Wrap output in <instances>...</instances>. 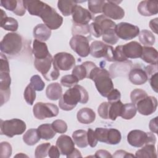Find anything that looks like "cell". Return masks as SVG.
<instances>
[{"mask_svg": "<svg viewBox=\"0 0 158 158\" xmlns=\"http://www.w3.org/2000/svg\"><path fill=\"white\" fill-rule=\"evenodd\" d=\"M52 127L56 133H64L67 130V125L66 122L62 120H56L52 123Z\"/></svg>", "mask_w": 158, "mask_h": 158, "instance_id": "cell-50", "label": "cell"}, {"mask_svg": "<svg viewBox=\"0 0 158 158\" xmlns=\"http://www.w3.org/2000/svg\"><path fill=\"white\" fill-rule=\"evenodd\" d=\"M67 158H73V157H81L82 156L80 153V152L76 148H75V149L68 156H66Z\"/></svg>", "mask_w": 158, "mask_h": 158, "instance_id": "cell-63", "label": "cell"}, {"mask_svg": "<svg viewBox=\"0 0 158 158\" xmlns=\"http://www.w3.org/2000/svg\"><path fill=\"white\" fill-rule=\"evenodd\" d=\"M116 23L106 17L104 15H100L96 17L94 22L89 25V33L96 38H99L107 30L115 29Z\"/></svg>", "mask_w": 158, "mask_h": 158, "instance_id": "cell-9", "label": "cell"}, {"mask_svg": "<svg viewBox=\"0 0 158 158\" xmlns=\"http://www.w3.org/2000/svg\"><path fill=\"white\" fill-rule=\"evenodd\" d=\"M23 40L22 36L16 33H7L0 43L2 53L10 56L18 54L22 49Z\"/></svg>", "mask_w": 158, "mask_h": 158, "instance_id": "cell-5", "label": "cell"}, {"mask_svg": "<svg viewBox=\"0 0 158 158\" xmlns=\"http://www.w3.org/2000/svg\"><path fill=\"white\" fill-rule=\"evenodd\" d=\"M34 116L39 120L56 117L59 114L58 107L52 103L36 102L33 107Z\"/></svg>", "mask_w": 158, "mask_h": 158, "instance_id": "cell-11", "label": "cell"}, {"mask_svg": "<svg viewBox=\"0 0 158 158\" xmlns=\"http://www.w3.org/2000/svg\"><path fill=\"white\" fill-rule=\"evenodd\" d=\"M34 65L48 81L56 80L60 75L59 69L56 65L51 54L44 59H35Z\"/></svg>", "mask_w": 158, "mask_h": 158, "instance_id": "cell-4", "label": "cell"}, {"mask_svg": "<svg viewBox=\"0 0 158 158\" xmlns=\"http://www.w3.org/2000/svg\"><path fill=\"white\" fill-rule=\"evenodd\" d=\"M136 107L133 103H127L123 105L120 117L125 120H130L136 114Z\"/></svg>", "mask_w": 158, "mask_h": 158, "instance_id": "cell-38", "label": "cell"}, {"mask_svg": "<svg viewBox=\"0 0 158 158\" xmlns=\"http://www.w3.org/2000/svg\"><path fill=\"white\" fill-rule=\"evenodd\" d=\"M109 128H96L94 133L98 140L100 142L107 143V133Z\"/></svg>", "mask_w": 158, "mask_h": 158, "instance_id": "cell-52", "label": "cell"}, {"mask_svg": "<svg viewBox=\"0 0 158 158\" xmlns=\"http://www.w3.org/2000/svg\"><path fill=\"white\" fill-rule=\"evenodd\" d=\"M1 6L6 9L13 12L18 16H23L26 12V9L21 0H2Z\"/></svg>", "mask_w": 158, "mask_h": 158, "instance_id": "cell-23", "label": "cell"}, {"mask_svg": "<svg viewBox=\"0 0 158 158\" xmlns=\"http://www.w3.org/2000/svg\"><path fill=\"white\" fill-rule=\"evenodd\" d=\"M127 141L133 147L140 148L147 144H155L156 137L153 133H146L139 130H133L127 135Z\"/></svg>", "mask_w": 158, "mask_h": 158, "instance_id": "cell-7", "label": "cell"}, {"mask_svg": "<svg viewBox=\"0 0 158 158\" xmlns=\"http://www.w3.org/2000/svg\"><path fill=\"white\" fill-rule=\"evenodd\" d=\"M60 152L57 146H51L48 151V156L51 158H58L60 157Z\"/></svg>", "mask_w": 158, "mask_h": 158, "instance_id": "cell-57", "label": "cell"}, {"mask_svg": "<svg viewBox=\"0 0 158 158\" xmlns=\"http://www.w3.org/2000/svg\"><path fill=\"white\" fill-rule=\"evenodd\" d=\"M110 106V103L109 102H102L98 109V112L99 115L104 118V119H109V107Z\"/></svg>", "mask_w": 158, "mask_h": 158, "instance_id": "cell-51", "label": "cell"}, {"mask_svg": "<svg viewBox=\"0 0 158 158\" xmlns=\"http://www.w3.org/2000/svg\"><path fill=\"white\" fill-rule=\"evenodd\" d=\"M51 35V30L43 23L38 24L33 29L34 38L40 41H47Z\"/></svg>", "mask_w": 158, "mask_h": 158, "instance_id": "cell-29", "label": "cell"}, {"mask_svg": "<svg viewBox=\"0 0 158 158\" xmlns=\"http://www.w3.org/2000/svg\"><path fill=\"white\" fill-rule=\"evenodd\" d=\"M0 62V98L1 106H2L10 98L11 78L10 76L9 62L6 56L2 53H1Z\"/></svg>", "mask_w": 158, "mask_h": 158, "instance_id": "cell-3", "label": "cell"}, {"mask_svg": "<svg viewBox=\"0 0 158 158\" xmlns=\"http://www.w3.org/2000/svg\"><path fill=\"white\" fill-rule=\"evenodd\" d=\"M123 105V104L120 101L110 103L109 112V119L112 120H115L117 117L120 116Z\"/></svg>", "mask_w": 158, "mask_h": 158, "instance_id": "cell-39", "label": "cell"}, {"mask_svg": "<svg viewBox=\"0 0 158 158\" xmlns=\"http://www.w3.org/2000/svg\"><path fill=\"white\" fill-rule=\"evenodd\" d=\"M46 94L48 99L52 101H57L62 95V88L60 84L57 82L49 84L46 89Z\"/></svg>", "mask_w": 158, "mask_h": 158, "instance_id": "cell-30", "label": "cell"}, {"mask_svg": "<svg viewBox=\"0 0 158 158\" xmlns=\"http://www.w3.org/2000/svg\"><path fill=\"white\" fill-rule=\"evenodd\" d=\"M115 31L118 38L127 41L138 36L139 28L138 27L130 23L120 22L116 25Z\"/></svg>", "mask_w": 158, "mask_h": 158, "instance_id": "cell-13", "label": "cell"}, {"mask_svg": "<svg viewBox=\"0 0 158 158\" xmlns=\"http://www.w3.org/2000/svg\"><path fill=\"white\" fill-rule=\"evenodd\" d=\"M141 59L145 62L150 64H157L158 52L157 50L151 46L143 47Z\"/></svg>", "mask_w": 158, "mask_h": 158, "instance_id": "cell-28", "label": "cell"}, {"mask_svg": "<svg viewBox=\"0 0 158 158\" xmlns=\"http://www.w3.org/2000/svg\"><path fill=\"white\" fill-rule=\"evenodd\" d=\"M38 17H40L44 25L51 30L59 28L63 23V17L60 16L54 8L46 3L44 4V6L40 12Z\"/></svg>", "mask_w": 158, "mask_h": 158, "instance_id": "cell-6", "label": "cell"}, {"mask_svg": "<svg viewBox=\"0 0 158 158\" xmlns=\"http://www.w3.org/2000/svg\"><path fill=\"white\" fill-rule=\"evenodd\" d=\"M131 61H124L113 64L110 67V75L112 78L120 76V74H126L131 67Z\"/></svg>", "mask_w": 158, "mask_h": 158, "instance_id": "cell-24", "label": "cell"}, {"mask_svg": "<svg viewBox=\"0 0 158 158\" xmlns=\"http://www.w3.org/2000/svg\"><path fill=\"white\" fill-rule=\"evenodd\" d=\"M88 78L94 82L98 91L103 97L107 98L109 93L114 89L110 73L104 68L96 66L91 71Z\"/></svg>", "mask_w": 158, "mask_h": 158, "instance_id": "cell-2", "label": "cell"}, {"mask_svg": "<svg viewBox=\"0 0 158 158\" xmlns=\"http://www.w3.org/2000/svg\"><path fill=\"white\" fill-rule=\"evenodd\" d=\"M41 138L37 129L31 128L27 130L23 136V141L28 146H33L36 144Z\"/></svg>", "mask_w": 158, "mask_h": 158, "instance_id": "cell-36", "label": "cell"}, {"mask_svg": "<svg viewBox=\"0 0 158 158\" xmlns=\"http://www.w3.org/2000/svg\"><path fill=\"white\" fill-rule=\"evenodd\" d=\"M121 2V1H120ZM120 2L115 1H107L102 8V12L107 18L114 20H120L125 16L124 10L117 3Z\"/></svg>", "mask_w": 158, "mask_h": 158, "instance_id": "cell-14", "label": "cell"}, {"mask_svg": "<svg viewBox=\"0 0 158 158\" xmlns=\"http://www.w3.org/2000/svg\"><path fill=\"white\" fill-rule=\"evenodd\" d=\"M37 130L40 138L45 140H49L53 138L56 134V132L54 130L52 125L49 123L41 125L38 127Z\"/></svg>", "mask_w": 158, "mask_h": 158, "instance_id": "cell-35", "label": "cell"}, {"mask_svg": "<svg viewBox=\"0 0 158 158\" xmlns=\"http://www.w3.org/2000/svg\"><path fill=\"white\" fill-rule=\"evenodd\" d=\"M12 149L11 145L6 141L1 142L0 144V156L2 158H9L11 156Z\"/></svg>", "mask_w": 158, "mask_h": 158, "instance_id": "cell-48", "label": "cell"}, {"mask_svg": "<svg viewBox=\"0 0 158 158\" xmlns=\"http://www.w3.org/2000/svg\"><path fill=\"white\" fill-rule=\"evenodd\" d=\"M28 157V156H26L25 154H23V153H19V154H17L16 156H14V157Z\"/></svg>", "mask_w": 158, "mask_h": 158, "instance_id": "cell-64", "label": "cell"}, {"mask_svg": "<svg viewBox=\"0 0 158 158\" xmlns=\"http://www.w3.org/2000/svg\"><path fill=\"white\" fill-rule=\"evenodd\" d=\"M122 49L127 59H136L141 57L143 47L138 42L133 41L122 45Z\"/></svg>", "mask_w": 158, "mask_h": 158, "instance_id": "cell-18", "label": "cell"}, {"mask_svg": "<svg viewBox=\"0 0 158 158\" xmlns=\"http://www.w3.org/2000/svg\"><path fill=\"white\" fill-rule=\"evenodd\" d=\"M149 82L152 89L157 93V79H158V73H156L149 78Z\"/></svg>", "mask_w": 158, "mask_h": 158, "instance_id": "cell-59", "label": "cell"}, {"mask_svg": "<svg viewBox=\"0 0 158 158\" xmlns=\"http://www.w3.org/2000/svg\"><path fill=\"white\" fill-rule=\"evenodd\" d=\"M51 147L49 143H44L38 145L35 149V156L36 158L46 157L48 155V151Z\"/></svg>", "mask_w": 158, "mask_h": 158, "instance_id": "cell-45", "label": "cell"}, {"mask_svg": "<svg viewBox=\"0 0 158 158\" xmlns=\"http://www.w3.org/2000/svg\"><path fill=\"white\" fill-rule=\"evenodd\" d=\"M139 40L141 44L145 46H152L156 41V38L153 33L148 30H142L138 35Z\"/></svg>", "mask_w": 158, "mask_h": 158, "instance_id": "cell-37", "label": "cell"}, {"mask_svg": "<svg viewBox=\"0 0 158 158\" xmlns=\"http://www.w3.org/2000/svg\"><path fill=\"white\" fill-rule=\"evenodd\" d=\"M96 67V65L91 61H86L81 65H75L72 70V75L75 76L78 80H82L84 78H88L89 73L93 69Z\"/></svg>", "mask_w": 158, "mask_h": 158, "instance_id": "cell-21", "label": "cell"}, {"mask_svg": "<svg viewBox=\"0 0 158 158\" xmlns=\"http://www.w3.org/2000/svg\"><path fill=\"white\" fill-rule=\"evenodd\" d=\"M158 18H155L154 19H152L149 22V27L152 30L154 33L156 34L157 33V23H158Z\"/></svg>", "mask_w": 158, "mask_h": 158, "instance_id": "cell-62", "label": "cell"}, {"mask_svg": "<svg viewBox=\"0 0 158 158\" xmlns=\"http://www.w3.org/2000/svg\"><path fill=\"white\" fill-rule=\"evenodd\" d=\"M1 135L12 138L15 135H20L23 133L26 130L25 122L19 118L10 120H1L0 123Z\"/></svg>", "mask_w": 158, "mask_h": 158, "instance_id": "cell-8", "label": "cell"}, {"mask_svg": "<svg viewBox=\"0 0 158 158\" xmlns=\"http://www.w3.org/2000/svg\"><path fill=\"white\" fill-rule=\"evenodd\" d=\"M72 138L75 144L78 148H83L88 145L87 139V131L83 130H78L72 134Z\"/></svg>", "mask_w": 158, "mask_h": 158, "instance_id": "cell-33", "label": "cell"}, {"mask_svg": "<svg viewBox=\"0 0 158 158\" xmlns=\"http://www.w3.org/2000/svg\"><path fill=\"white\" fill-rule=\"evenodd\" d=\"M72 15L74 23L77 24L88 25L93 19V15L89 10L78 4L74 7Z\"/></svg>", "mask_w": 158, "mask_h": 158, "instance_id": "cell-17", "label": "cell"}, {"mask_svg": "<svg viewBox=\"0 0 158 158\" xmlns=\"http://www.w3.org/2000/svg\"><path fill=\"white\" fill-rule=\"evenodd\" d=\"M122 136L120 131L115 128H109L106 144L115 145L120 142Z\"/></svg>", "mask_w": 158, "mask_h": 158, "instance_id": "cell-40", "label": "cell"}, {"mask_svg": "<svg viewBox=\"0 0 158 158\" xmlns=\"http://www.w3.org/2000/svg\"><path fill=\"white\" fill-rule=\"evenodd\" d=\"M56 146L60 154L66 156L75 149L74 141L69 136L65 135H62L58 137L56 141Z\"/></svg>", "mask_w": 158, "mask_h": 158, "instance_id": "cell-19", "label": "cell"}, {"mask_svg": "<svg viewBox=\"0 0 158 158\" xmlns=\"http://www.w3.org/2000/svg\"><path fill=\"white\" fill-rule=\"evenodd\" d=\"M129 80L133 85H141L144 84L148 80V75L143 69L137 65L131 69L128 74Z\"/></svg>", "mask_w": 158, "mask_h": 158, "instance_id": "cell-20", "label": "cell"}, {"mask_svg": "<svg viewBox=\"0 0 158 158\" xmlns=\"http://www.w3.org/2000/svg\"><path fill=\"white\" fill-rule=\"evenodd\" d=\"M138 112L143 115H149L153 114L157 107V101L154 96H147L138 101L135 105Z\"/></svg>", "mask_w": 158, "mask_h": 158, "instance_id": "cell-16", "label": "cell"}, {"mask_svg": "<svg viewBox=\"0 0 158 158\" xmlns=\"http://www.w3.org/2000/svg\"><path fill=\"white\" fill-rule=\"evenodd\" d=\"M77 118L81 123L90 124L95 120L96 114L91 109L84 107L78 111Z\"/></svg>", "mask_w": 158, "mask_h": 158, "instance_id": "cell-27", "label": "cell"}, {"mask_svg": "<svg viewBox=\"0 0 158 158\" xmlns=\"http://www.w3.org/2000/svg\"><path fill=\"white\" fill-rule=\"evenodd\" d=\"M149 128L152 133H157L158 130V126H157V117L152 118L150 120L149 124Z\"/></svg>", "mask_w": 158, "mask_h": 158, "instance_id": "cell-61", "label": "cell"}, {"mask_svg": "<svg viewBox=\"0 0 158 158\" xmlns=\"http://www.w3.org/2000/svg\"><path fill=\"white\" fill-rule=\"evenodd\" d=\"M147 96V93L144 90L139 88L135 89L131 92L130 94V99L131 101V103L136 105L138 101L145 98Z\"/></svg>", "mask_w": 158, "mask_h": 158, "instance_id": "cell-46", "label": "cell"}, {"mask_svg": "<svg viewBox=\"0 0 158 158\" xmlns=\"http://www.w3.org/2000/svg\"><path fill=\"white\" fill-rule=\"evenodd\" d=\"M72 33L73 36L75 35H83L85 36L89 33V25H81L73 23L72 28Z\"/></svg>", "mask_w": 158, "mask_h": 158, "instance_id": "cell-44", "label": "cell"}, {"mask_svg": "<svg viewBox=\"0 0 158 158\" xmlns=\"http://www.w3.org/2000/svg\"><path fill=\"white\" fill-rule=\"evenodd\" d=\"M88 99V91L81 85H76L62 95L59 101V106L62 110L69 111L74 109L78 102L86 104Z\"/></svg>", "mask_w": 158, "mask_h": 158, "instance_id": "cell-1", "label": "cell"}, {"mask_svg": "<svg viewBox=\"0 0 158 158\" xmlns=\"http://www.w3.org/2000/svg\"><path fill=\"white\" fill-rule=\"evenodd\" d=\"M158 2L156 1H142L138 6V11L143 16L149 17L158 13Z\"/></svg>", "mask_w": 158, "mask_h": 158, "instance_id": "cell-22", "label": "cell"}, {"mask_svg": "<svg viewBox=\"0 0 158 158\" xmlns=\"http://www.w3.org/2000/svg\"><path fill=\"white\" fill-rule=\"evenodd\" d=\"M0 11L1 13L0 22L1 27L7 31H17L19 27V23L17 20L14 18L7 17L6 13L2 9H0Z\"/></svg>", "mask_w": 158, "mask_h": 158, "instance_id": "cell-26", "label": "cell"}, {"mask_svg": "<svg viewBox=\"0 0 158 158\" xmlns=\"http://www.w3.org/2000/svg\"><path fill=\"white\" fill-rule=\"evenodd\" d=\"M155 144H144L143 147L138 150L135 153L136 157L140 158H156L157 157V153L155 148Z\"/></svg>", "mask_w": 158, "mask_h": 158, "instance_id": "cell-32", "label": "cell"}, {"mask_svg": "<svg viewBox=\"0 0 158 158\" xmlns=\"http://www.w3.org/2000/svg\"><path fill=\"white\" fill-rule=\"evenodd\" d=\"M102 38L103 41L108 44H115L119 40L118 37L115 33V29L109 30L104 32L102 35Z\"/></svg>", "mask_w": 158, "mask_h": 158, "instance_id": "cell-43", "label": "cell"}, {"mask_svg": "<svg viewBox=\"0 0 158 158\" xmlns=\"http://www.w3.org/2000/svg\"><path fill=\"white\" fill-rule=\"evenodd\" d=\"M35 88L30 83L28 84L26 88L25 89L23 97L26 102L29 105H33L35 99H36V92Z\"/></svg>", "mask_w": 158, "mask_h": 158, "instance_id": "cell-42", "label": "cell"}, {"mask_svg": "<svg viewBox=\"0 0 158 158\" xmlns=\"http://www.w3.org/2000/svg\"><path fill=\"white\" fill-rule=\"evenodd\" d=\"M145 71L148 75V78L152 76V75H154V73L157 72V64H150L149 65H148L146 68H145Z\"/></svg>", "mask_w": 158, "mask_h": 158, "instance_id": "cell-58", "label": "cell"}, {"mask_svg": "<svg viewBox=\"0 0 158 158\" xmlns=\"http://www.w3.org/2000/svg\"><path fill=\"white\" fill-rule=\"evenodd\" d=\"M23 5L28 10L29 14L31 15L38 16V14L43 6H44V2L41 1L37 0H25L23 1Z\"/></svg>", "mask_w": 158, "mask_h": 158, "instance_id": "cell-31", "label": "cell"}, {"mask_svg": "<svg viewBox=\"0 0 158 158\" xmlns=\"http://www.w3.org/2000/svg\"><path fill=\"white\" fill-rule=\"evenodd\" d=\"M106 1L91 0L88 1V7L89 12L93 14H100L102 12V8Z\"/></svg>", "mask_w": 158, "mask_h": 158, "instance_id": "cell-41", "label": "cell"}, {"mask_svg": "<svg viewBox=\"0 0 158 158\" xmlns=\"http://www.w3.org/2000/svg\"><path fill=\"white\" fill-rule=\"evenodd\" d=\"M114 58L115 62H124L128 60V59L124 56L122 49V45L117 46L114 49Z\"/></svg>", "mask_w": 158, "mask_h": 158, "instance_id": "cell-53", "label": "cell"}, {"mask_svg": "<svg viewBox=\"0 0 158 158\" xmlns=\"http://www.w3.org/2000/svg\"><path fill=\"white\" fill-rule=\"evenodd\" d=\"M94 157H101V158H110L112 157V156L110 154V153L106 151L103 149L98 150L96 152Z\"/></svg>", "mask_w": 158, "mask_h": 158, "instance_id": "cell-60", "label": "cell"}, {"mask_svg": "<svg viewBox=\"0 0 158 158\" xmlns=\"http://www.w3.org/2000/svg\"><path fill=\"white\" fill-rule=\"evenodd\" d=\"M79 80L73 75H66L63 76L60 79V84L65 87H73L77 85Z\"/></svg>", "mask_w": 158, "mask_h": 158, "instance_id": "cell-47", "label": "cell"}, {"mask_svg": "<svg viewBox=\"0 0 158 158\" xmlns=\"http://www.w3.org/2000/svg\"><path fill=\"white\" fill-rule=\"evenodd\" d=\"M69 44L72 50L81 57H86L90 54L89 40L85 36H73L70 40Z\"/></svg>", "mask_w": 158, "mask_h": 158, "instance_id": "cell-12", "label": "cell"}, {"mask_svg": "<svg viewBox=\"0 0 158 158\" xmlns=\"http://www.w3.org/2000/svg\"><path fill=\"white\" fill-rule=\"evenodd\" d=\"M135 156L130 152H127L123 150H117L113 154L112 157H117V158H128V157H133Z\"/></svg>", "mask_w": 158, "mask_h": 158, "instance_id": "cell-56", "label": "cell"}, {"mask_svg": "<svg viewBox=\"0 0 158 158\" xmlns=\"http://www.w3.org/2000/svg\"><path fill=\"white\" fill-rule=\"evenodd\" d=\"M32 52L35 59H44L50 54L47 44L36 39L33 42Z\"/></svg>", "mask_w": 158, "mask_h": 158, "instance_id": "cell-25", "label": "cell"}, {"mask_svg": "<svg viewBox=\"0 0 158 158\" xmlns=\"http://www.w3.org/2000/svg\"><path fill=\"white\" fill-rule=\"evenodd\" d=\"M77 2L70 0H60L57 2V7L64 16L72 15L74 7L77 5Z\"/></svg>", "mask_w": 158, "mask_h": 158, "instance_id": "cell-34", "label": "cell"}, {"mask_svg": "<svg viewBox=\"0 0 158 158\" xmlns=\"http://www.w3.org/2000/svg\"><path fill=\"white\" fill-rule=\"evenodd\" d=\"M121 98L120 92L117 89H113L107 96V101L109 103H113L120 101Z\"/></svg>", "mask_w": 158, "mask_h": 158, "instance_id": "cell-55", "label": "cell"}, {"mask_svg": "<svg viewBox=\"0 0 158 158\" xmlns=\"http://www.w3.org/2000/svg\"><path fill=\"white\" fill-rule=\"evenodd\" d=\"M53 59L56 65L60 70H69L72 69L75 64V59L73 55L65 52L56 54Z\"/></svg>", "mask_w": 158, "mask_h": 158, "instance_id": "cell-15", "label": "cell"}, {"mask_svg": "<svg viewBox=\"0 0 158 158\" xmlns=\"http://www.w3.org/2000/svg\"><path fill=\"white\" fill-rule=\"evenodd\" d=\"M87 139H88V144L91 147L94 148L95 147L98 142V140L96 136L94 130H93L91 128H89L87 131Z\"/></svg>", "mask_w": 158, "mask_h": 158, "instance_id": "cell-54", "label": "cell"}, {"mask_svg": "<svg viewBox=\"0 0 158 158\" xmlns=\"http://www.w3.org/2000/svg\"><path fill=\"white\" fill-rule=\"evenodd\" d=\"M90 54L95 58L104 57L109 62H115L114 49L101 41H94L90 45Z\"/></svg>", "mask_w": 158, "mask_h": 158, "instance_id": "cell-10", "label": "cell"}, {"mask_svg": "<svg viewBox=\"0 0 158 158\" xmlns=\"http://www.w3.org/2000/svg\"><path fill=\"white\" fill-rule=\"evenodd\" d=\"M30 84L35 88V89L38 91L43 90L45 86L44 83L38 75H35L31 77Z\"/></svg>", "mask_w": 158, "mask_h": 158, "instance_id": "cell-49", "label": "cell"}]
</instances>
